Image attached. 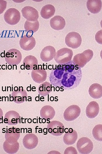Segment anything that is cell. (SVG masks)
<instances>
[{
  "mask_svg": "<svg viewBox=\"0 0 102 154\" xmlns=\"http://www.w3.org/2000/svg\"><path fill=\"white\" fill-rule=\"evenodd\" d=\"M39 21H29L27 20L24 25V28L28 33L33 34L39 29Z\"/></svg>",
  "mask_w": 102,
  "mask_h": 154,
  "instance_id": "obj_26",
  "label": "cell"
},
{
  "mask_svg": "<svg viewBox=\"0 0 102 154\" xmlns=\"http://www.w3.org/2000/svg\"><path fill=\"white\" fill-rule=\"evenodd\" d=\"M7 2L3 0H0V15L2 13L6 8Z\"/></svg>",
  "mask_w": 102,
  "mask_h": 154,
  "instance_id": "obj_31",
  "label": "cell"
},
{
  "mask_svg": "<svg viewBox=\"0 0 102 154\" xmlns=\"http://www.w3.org/2000/svg\"><path fill=\"white\" fill-rule=\"evenodd\" d=\"M27 122L29 123H31L32 122V119H31L29 118L28 119Z\"/></svg>",
  "mask_w": 102,
  "mask_h": 154,
  "instance_id": "obj_35",
  "label": "cell"
},
{
  "mask_svg": "<svg viewBox=\"0 0 102 154\" xmlns=\"http://www.w3.org/2000/svg\"><path fill=\"white\" fill-rule=\"evenodd\" d=\"M80 108L76 105H73L68 107L65 110L63 117L67 121H72L76 119L80 114Z\"/></svg>",
  "mask_w": 102,
  "mask_h": 154,
  "instance_id": "obj_8",
  "label": "cell"
},
{
  "mask_svg": "<svg viewBox=\"0 0 102 154\" xmlns=\"http://www.w3.org/2000/svg\"><path fill=\"white\" fill-rule=\"evenodd\" d=\"M23 16L29 21H35L38 20L39 15L38 11L34 7L26 6L21 10Z\"/></svg>",
  "mask_w": 102,
  "mask_h": 154,
  "instance_id": "obj_11",
  "label": "cell"
},
{
  "mask_svg": "<svg viewBox=\"0 0 102 154\" xmlns=\"http://www.w3.org/2000/svg\"><path fill=\"white\" fill-rule=\"evenodd\" d=\"M33 123H36V122H37V119H36V118H34L33 119Z\"/></svg>",
  "mask_w": 102,
  "mask_h": 154,
  "instance_id": "obj_37",
  "label": "cell"
},
{
  "mask_svg": "<svg viewBox=\"0 0 102 154\" xmlns=\"http://www.w3.org/2000/svg\"><path fill=\"white\" fill-rule=\"evenodd\" d=\"M51 27L53 29L59 30L63 29L65 25V20L61 16L56 15L52 17L50 21Z\"/></svg>",
  "mask_w": 102,
  "mask_h": 154,
  "instance_id": "obj_17",
  "label": "cell"
},
{
  "mask_svg": "<svg viewBox=\"0 0 102 154\" xmlns=\"http://www.w3.org/2000/svg\"><path fill=\"white\" fill-rule=\"evenodd\" d=\"M1 65H0V69H1V68H1Z\"/></svg>",
  "mask_w": 102,
  "mask_h": 154,
  "instance_id": "obj_40",
  "label": "cell"
},
{
  "mask_svg": "<svg viewBox=\"0 0 102 154\" xmlns=\"http://www.w3.org/2000/svg\"><path fill=\"white\" fill-rule=\"evenodd\" d=\"M73 55L72 50L68 48H63L56 53L54 57L56 62L59 64H63L71 60Z\"/></svg>",
  "mask_w": 102,
  "mask_h": 154,
  "instance_id": "obj_2",
  "label": "cell"
},
{
  "mask_svg": "<svg viewBox=\"0 0 102 154\" xmlns=\"http://www.w3.org/2000/svg\"><path fill=\"white\" fill-rule=\"evenodd\" d=\"M23 143L26 149H31L35 148L37 145L38 138L35 134L29 133L26 135L24 137Z\"/></svg>",
  "mask_w": 102,
  "mask_h": 154,
  "instance_id": "obj_12",
  "label": "cell"
},
{
  "mask_svg": "<svg viewBox=\"0 0 102 154\" xmlns=\"http://www.w3.org/2000/svg\"><path fill=\"white\" fill-rule=\"evenodd\" d=\"M65 154H77V152L75 148L73 147H69L67 148L64 152Z\"/></svg>",
  "mask_w": 102,
  "mask_h": 154,
  "instance_id": "obj_30",
  "label": "cell"
},
{
  "mask_svg": "<svg viewBox=\"0 0 102 154\" xmlns=\"http://www.w3.org/2000/svg\"><path fill=\"white\" fill-rule=\"evenodd\" d=\"M73 129L72 128H70L68 129V131L70 133H71L73 131Z\"/></svg>",
  "mask_w": 102,
  "mask_h": 154,
  "instance_id": "obj_34",
  "label": "cell"
},
{
  "mask_svg": "<svg viewBox=\"0 0 102 154\" xmlns=\"http://www.w3.org/2000/svg\"><path fill=\"white\" fill-rule=\"evenodd\" d=\"M82 78L80 67L72 60L64 64H59L52 69L49 80L53 86L60 89L69 90L78 86Z\"/></svg>",
  "mask_w": 102,
  "mask_h": 154,
  "instance_id": "obj_1",
  "label": "cell"
},
{
  "mask_svg": "<svg viewBox=\"0 0 102 154\" xmlns=\"http://www.w3.org/2000/svg\"><path fill=\"white\" fill-rule=\"evenodd\" d=\"M11 96L13 97L12 100L15 103L20 104L26 101L27 94L26 92L22 86L19 87L17 91L12 92Z\"/></svg>",
  "mask_w": 102,
  "mask_h": 154,
  "instance_id": "obj_15",
  "label": "cell"
},
{
  "mask_svg": "<svg viewBox=\"0 0 102 154\" xmlns=\"http://www.w3.org/2000/svg\"><path fill=\"white\" fill-rule=\"evenodd\" d=\"M99 111V107L98 103L95 101L90 102L86 109L87 116L89 118L92 119L97 116Z\"/></svg>",
  "mask_w": 102,
  "mask_h": 154,
  "instance_id": "obj_16",
  "label": "cell"
},
{
  "mask_svg": "<svg viewBox=\"0 0 102 154\" xmlns=\"http://www.w3.org/2000/svg\"><path fill=\"white\" fill-rule=\"evenodd\" d=\"M78 137L77 132L73 129V131L70 133L68 131L65 133L63 137V141L64 143L67 145H71L75 143Z\"/></svg>",
  "mask_w": 102,
  "mask_h": 154,
  "instance_id": "obj_27",
  "label": "cell"
},
{
  "mask_svg": "<svg viewBox=\"0 0 102 154\" xmlns=\"http://www.w3.org/2000/svg\"><path fill=\"white\" fill-rule=\"evenodd\" d=\"M19 144L16 142H8L5 141L3 144L4 151L9 154H14L16 153L19 149Z\"/></svg>",
  "mask_w": 102,
  "mask_h": 154,
  "instance_id": "obj_25",
  "label": "cell"
},
{
  "mask_svg": "<svg viewBox=\"0 0 102 154\" xmlns=\"http://www.w3.org/2000/svg\"><path fill=\"white\" fill-rule=\"evenodd\" d=\"M93 55V52L92 50H86L82 53L76 54L72 61L75 64L82 68L91 60Z\"/></svg>",
  "mask_w": 102,
  "mask_h": 154,
  "instance_id": "obj_3",
  "label": "cell"
},
{
  "mask_svg": "<svg viewBox=\"0 0 102 154\" xmlns=\"http://www.w3.org/2000/svg\"><path fill=\"white\" fill-rule=\"evenodd\" d=\"M5 59L6 62L9 65H18L21 61L22 55L18 50L12 48L7 52L5 54Z\"/></svg>",
  "mask_w": 102,
  "mask_h": 154,
  "instance_id": "obj_5",
  "label": "cell"
},
{
  "mask_svg": "<svg viewBox=\"0 0 102 154\" xmlns=\"http://www.w3.org/2000/svg\"><path fill=\"white\" fill-rule=\"evenodd\" d=\"M51 84L47 82H45L41 84L38 88L39 94L43 96H47L51 92Z\"/></svg>",
  "mask_w": 102,
  "mask_h": 154,
  "instance_id": "obj_28",
  "label": "cell"
},
{
  "mask_svg": "<svg viewBox=\"0 0 102 154\" xmlns=\"http://www.w3.org/2000/svg\"><path fill=\"white\" fill-rule=\"evenodd\" d=\"M82 39L78 33L75 32L69 33L65 37V42L67 46L72 48L75 49L81 45Z\"/></svg>",
  "mask_w": 102,
  "mask_h": 154,
  "instance_id": "obj_7",
  "label": "cell"
},
{
  "mask_svg": "<svg viewBox=\"0 0 102 154\" xmlns=\"http://www.w3.org/2000/svg\"><path fill=\"white\" fill-rule=\"evenodd\" d=\"M55 115V111L54 109L53 108L49 105L43 106L40 110V116L42 118L46 119L47 121H48V119H52Z\"/></svg>",
  "mask_w": 102,
  "mask_h": 154,
  "instance_id": "obj_18",
  "label": "cell"
},
{
  "mask_svg": "<svg viewBox=\"0 0 102 154\" xmlns=\"http://www.w3.org/2000/svg\"><path fill=\"white\" fill-rule=\"evenodd\" d=\"M55 12V9L51 4L45 5L42 7L40 11V14L42 18L48 19L53 16Z\"/></svg>",
  "mask_w": 102,
  "mask_h": 154,
  "instance_id": "obj_24",
  "label": "cell"
},
{
  "mask_svg": "<svg viewBox=\"0 0 102 154\" xmlns=\"http://www.w3.org/2000/svg\"><path fill=\"white\" fill-rule=\"evenodd\" d=\"M31 76L35 82L41 83L45 81L47 78V72L45 70L41 67L33 70L31 73Z\"/></svg>",
  "mask_w": 102,
  "mask_h": 154,
  "instance_id": "obj_13",
  "label": "cell"
},
{
  "mask_svg": "<svg viewBox=\"0 0 102 154\" xmlns=\"http://www.w3.org/2000/svg\"><path fill=\"white\" fill-rule=\"evenodd\" d=\"M20 13L19 11L14 8L8 9L4 15L5 21L11 25L17 24L20 19Z\"/></svg>",
  "mask_w": 102,
  "mask_h": 154,
  "instance_id": "obj_6",
  "label": "cell"
},
{
  "mask_svg": "<svg viewBox=\"0 0 102 154\" xmlns=\"http://www.w3.org/2000/svg\"><path fill=\"white\" fill-rule=\"evenodd\" d=\"M76 147L80 153L88 154L90 153L93 150V144L89 138L83 137L78 139L76 143Z\"/></svg>",
  "mask_w": 102,
  "mask_h": 154,
  "instance_id": "obj_4",
  "label": "cell"
},
{
  "mask_svg": "<svg viewBox=\"0 0 102 154\" xmlns=\"http://www.w3.org/2000/svg\"><path fill=\"white\" fill-rule=\"evenodd\" d=\"M20 47L23 50L29 51L32 49L35 46L36 41L32 35L27 34L21 37L19 41Z\"/></svg>",
  "mask_w": 102,
  "mask_h": 154,
  "instance_id": "obj_10",
  "label": "cell"
},
{
  "mask_svg": "<svg viewBox=\"0 0 102 154\" xmlns=\"http://www.w3.org/2000/svg\"><path fill=\"white\" fill-rule=\"evenodd\" d=\"M102 30L98 31L95 35V39L98 43L102 44Z\"/></svg>",
  "mask_w": 102,
  "mask_h": 154,
  "instance_id": "obj_32",
  "label": "cell"
},
{
  "mask_svg": "<svg viewBox=\"0 0 102 154\" xmlns=\"http://www.w3.org/2000/svg\"><path fill=\"white\" fill-rule=\"evenodd\" d=\"M23 63L26 69L33 70L37 68L38 60L35 56L30 55L26 56Z\"/></svg>",
  "mask_w": 102,
  "mask_h": 154,
  "instance_id": "obj_20",
  "label": "cell"
},
{
  "mask_svg": "<svg viewBox=\"0 0 102 154\" xmlns=\"http://www.w3.org/2000/svg\"><path fill=\"white\" fill-rule=\"evenodd\" d=\"M10 128L7 129L5 134V138L6 140L16 141H18L20 136V129L19 128H16L13 127L12 128Z\"/></svg>",
  "mask_w": 102,
  "mask_h": 154,
  "instance_id": "obj_23",
  "label": "cell"
},
{
  "mask_svg": "<svg viewBox=\"0 0 102 154\" xmlns=\"http://www.w3.org/2000/svg\"><path fill=\"white\" fill-rule=\"evenodd\" d=\"M4 118L7 119V124L9 125H16L20 122V120L19 114L14 110L9 111L7 112L5 114Z\"/></svg>",
  "mask_w": 102,
  "mask_h": 154,
  "instance_id": "obj_21",
  "label": "cell"
},
{
  "mask_svg": "<svg viewBox=\"0 0 102 154\" xmlns=\"http://www.w3.org/2000/svg\"><path fill=\"white\" fill-rule=\"evenodd\" d=\"M90 96L94 99H98L102 96V87L99 84L94 83L92 84L89 89Z\"/></svg>",
  "mask_w": 102,
  "mask_h": 154,
  "instance_id": "obj_22",
  "label": "cell"
},
{
  "mask_svg": "<svg viewBox=\"0 0 102 154\" xmlns=\"http://www.w3.org/2000/svg\"><path fill=\"white\" fill-rule=\"evenodd\" d=\"M47 128L49 133L54 136H60L64 133L65 127L61 122L53 121L47 125Z\"/></svg>",
  "mask_w": 102,
  "mask_h": 154,
  "instance_id": "obj_9",
  "label": "cell"
},
{
  "mask_svg": "<svg viewBox=\"0 0 102 154\" xmlns=\"http://www.w3.org/2000/svg\"><path fill=\"white\" fill-rule=\"evenodd\" d=\"M56 49L51 46H48L44 47L40 53V58L44 62H48L53 59L56 54Z\"/></svg>",
  "mask_w": 102,
  "mask_h": 154,
  "instance_id": "obj_14",
  "label": "cell"
},
{
  "mask_svg": "<svg viewBox=\"0 0 102 154\" xmlns=\"http://www.w3.org/2000/svg\"><path fill=\"white\" fill-rule=\"evenodd\" d=\"M46 119L45 118H43L42 120V122L43 123H44L46 122Z\"/></svg>",
  "mask_w": 102,
  "mask_h": 154,
  "instance_id": "obj_36",
  "label": "cell"
},
{
  "mask_svg": "<svg viewBox=\"0 0 102 154\" xmlns=\"http://www.w3.org/2000/svg\"><path fill=\"white\" fill-rule=\"evenodd\" d=\"M3 117L2 118H0V123H3Z\"/></svg>",
  "mask_w": 102,
  "mask_h": 154,
  "instance_id": "obj_39",
  "label": "cell"
},
{
  "mask_svg": "<svg viewBox=\"0 0 102 154\" xmlns=\"http://www.w3.org/2000/svg\"><path fill=\"white\" fill-rule=\"evenodd\" d=\"M3 112L2 109L0 108V118H2L3 116Z\"/></svg>",
  "mask_w": 102,
  "mask_h": 154,
  "instance_id": "obj_33",
  "label": "cell"
},
{
  "mask_svg": "<svg viewBox=\"0 0 102 154\" xmlns=\"http://www.w3.org/2000/svg\"><path fill=\"white\" fill-rule=\"evenodd\" d=\"M50 99L51 101H52L54 100V97L52 96L50 97Z\"/></svg>",
  "mask_w": 102,
  "mask_h": 154,
  "instance_id": "obj_38",
  "label": "cell"
},
{
  "mask_svg": "<svg viewBox=\"0 0 102 154\" xmlns=\"http://www.w3.org/2000/svg\"><path fill=\"white\" fill-rule=\"evenodd\" d=\"M88 10L92 13H99L102 8V2L100 0H88L86 3Z\"/></svg>",
  "mask_w": 102,
  "mask_h": 154,
  "instance_id": "obj_19",
  "label": "cell"
},
{
  "mask_svg": "<svg viewBox=\"0 0 102 154\" xmlns=\"http://www.w3.org/2000/svg\"><path fill=\"white\" fill-rule=\"evenodd\" d=\"M92 134L94 138L96 140L102 141V125L98 124L95 125L92 131Z\"/></svg>",
  "mask_w": 102,
  "mask_h": 154,
  "instance_id": "obj_29",
  "label": "cell"
}]
</instances>
